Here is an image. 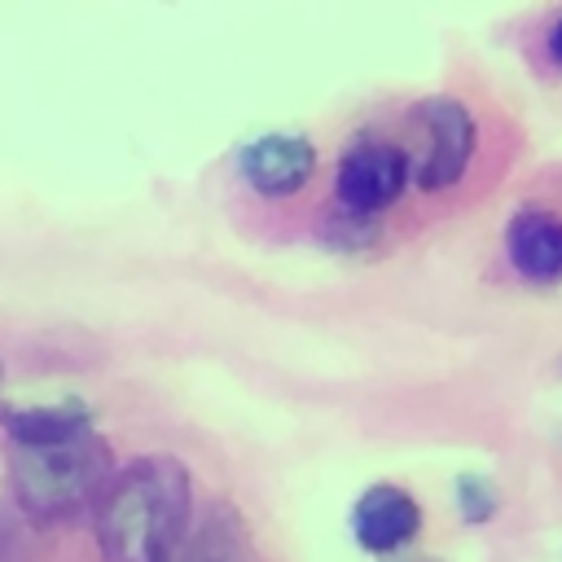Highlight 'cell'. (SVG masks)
<instances>
[{"mask_svg": "<svg viewBox=\"0 0 562 562\" xmlns=\"http://www.w3.org/2000/svg\"><path fill=\"white\" fill-rule=\"evenodd\" d=\"M509 268L531 285L562 281V215L549 206H518L505 224Z\"/></svg>", "mask_w": 562, "mask_h": 562, "instance_id": "obj_7", "label": "cell"}, {"mask_svg": "<svg viewBox=\"0 0 562 562\" xmlns=\"http://www.w3.org/2000/svg\"><path fill=\"white\" fill-rule=\"evenodd\" d=\"M193 522V474L171 452H145L114 470L97 505L101 562H171Z\"/></svg>", "mask_w": 562, "mask_h": 562, "instance_id": "obj_1", "label": "cell"}, {"mask_svg": "<svg viewBox=\"0 0 562 562\" xmlns=\"http://www.w3.org/2000/svg\"><path fill=\"white\" fill-rule=\"evenodd\" d=\"M452 501H457L461 522H470V527L492 522L496 509H501V492H496V483H492L487 474H479V470L457 474V483H452Z\"/></svg>", "mask_w": 562, "mask_h": 562, "instance_id": "obj_9", "label": "cell"}, {"mask_svg": "<svg viewBox=\"0 0 562 562\" xmlns=\"http://www.w3.org/2000/svg\"><path fill=\"white\" fill-rule=\"evenodd\" d=\"M413 184V158L382 136H356L334 167V202L338 211L378 220L386 206L400 202V193Z\"/></svg>", "mask_w": 562, "mask_h": 562, "instance_id": "obj_3", "label": "cell"}, {"mask_svg": "<svg viewBox=\"0 0 562 562\" xmlns=\"http://www.w3.org/2000/svg\"><path fill=\"white\" fill-rule=\"evenodd\" d=\"M422 531V505L400 483H373L351 505V536L364 553H400Z\"/></svg>", "mask_w": 562, "mask_h": 562, "instance_id": "obj_6", "label": "cell"}, {"mask_svg": "<svg viewBox=\"0 0 562 562\" xmlns=\"http://www.w3.org/2000/svg\"><path fill=\"white\" fill-rule=\"evenodd\" d=\"M417 127H422L426 145L413 162V184L426 193L452 189L465 176V167L474 158V140H479L470 105L457 97H426V101H417Z\"/></svg>", "mask_w": 562, "mask_h": 562, "instance_id": "obj_4", "label": "cell"}, {"mask_svg": "<svg viewBox=\"0 0 562 562\" xmlns=\"http://www.w3.org/2000/svg\"><path fill=\"white\" fill-rule=\"evenodd\" d=\"M544 44H549V57L562 66V13H558V22L549 26V35H544Z\"/></svg>", "mask_w": 562, "mask_h": 562, "instance_id": "obj_11", "label": "cell"}, {"mask_svg": "<svg viewBox=\"0 0 562 562\" xmlns=\"http://www.w3.org/2000/svg\"><path fill=\"white\" fill-rule=\"evenodd\" d=\"M417 562H435V558H417Z\"/></svg>", "mask_w": 562, "mask_h": 562, "instance_id": "obj_12", "label": "cell"}, {"mask_svg": "<svg viewBox=\"0 0 562 562\" xmlns=\"http://www.w3.org/2000/svg\"><path fill=\"white\" fill-rule=\"evenodd\" d=\"M237 171L259 198H294L316 176V145L303 132H263L241 145Z\"/></svg>", "mask_w": 562, "mask_h": 562, "instance_id": "obj_5", "label": "cell"}, {"mask_svg": "<svg viewBox=\"0 0 562 562\" xmlns=\"http://www.w3.org/2000/svg\"><path fill=\"white\" fill-rule=\"evenodd\" d=\"M325 237L338 250H360V246H369L378 237V220H364V215H351V211H334L325 220Z\"/></svg>", "mask_w": 562, "mask_h": 562, "instance_id": "obj_10", "label": "cell"}, {"mask_svg": "<svg viewBox=\"0 0 562 562\" xmlns=\"http://www.w3.org/2000/svg\"><path fill=\"white\" fill-rule=\"evenodd\" d=\"M0 382H4V364H0Z\"/></svg>", "mask_w": 562, "mask_h": 562, "instance_id": "obj_13", "label": "cell"}, {"mask_svg": "<svg viewBox=\"0 0 562 562\" xmlns=\"http://www.w3.org/2000/svg\"><path fill=\"white\" fill-rule=\"evenodd\" d=\"M0 430L13 448H57L97 435L92 408L79 395H61L48 404H0Z\"/></svg>", "mask_w": 562, "mask_h": 562, "instance_id": "obj_8", "label": "cell"}, {"mask_svg": "<svg viewBox=\"0 0 562 562\" xmlns=\"http://www.w3.org/2000/svg\"><path fill=\"white\" fill-rule=\"evenodd\" d=\"M114 479V452L101 435L57 443V448H13L9 487L18 514L35 527H61L101 505Z\"/></svg>", "mask_w": 562, "mask_h": 562, "instance_id": "obj_2", "label": "cell"}]
</instances>
